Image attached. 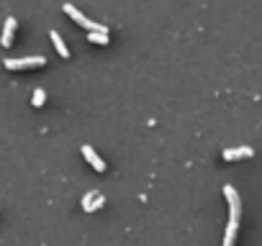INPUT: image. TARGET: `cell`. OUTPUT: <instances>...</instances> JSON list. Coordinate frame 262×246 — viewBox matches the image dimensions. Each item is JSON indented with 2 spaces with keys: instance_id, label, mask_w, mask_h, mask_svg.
Instances as JSON below:
<instances>
[{
  "instance_id": "cell-9",
  "label": "cell",
  "mask_w": 262,
  "mask_h": 246,
  "mask_svg": "<svg viewBox=\"0 0 262 246\" xmlns=\"http://www.w3.org/2000/svg\"><path fill=\"white\" fill-rule=\"evenodd\" d=\"M44 100H47V93H44L41 87H36V90H34V98H31V105H34V108H41Z\"/></svg>"
},
{
  "instance_id": "cell-8",
  "label": "cell",
  "mask_w": 262,
  "mask_h": 246,
  "mask_svg": "<svg viewBox=\"0 0 262 246\" xmlns=\"http://www.w3.org/2000/svg\"><path fill=\"white\" fill-rule=\"evenodd\" d=\"M237 221H229L227 226V233H224V246H234V239H237Z\"/></svg>"
},
{
  "instance_id": "cell-6",
  "label": "cell",
  "mask_w": 262,
  "mask_h": 246,
  "mask_svg": "<svg viewBox=\"0 0 262 246\" xmlns=\"http://www.w3.org/2000/svg\"><path fill=\"white\" fill-rule=\"evenodd\" d=\"M13 33H16V18H5L3 33H0V44H3V47H11V44H13Z\"/></svg>"
},
{
  "instance_id": "cell-11",
  "label": "cell",
  "mask_w": 262,
  "mask_h": 246,
  "mask_svg": "<svg viewBox=\"0 0 262 246\" xmlns=\"http://www.w3.org/2000/svg\"><path fill=\"white\" fill-rule=\"evenodd\" d=\"M87 39L93 41V44H101V47H105V44H108V33H90Z\"/></svg>"
},
{
  "instance_id": "cell-2",
  "label": "cell",
  "mask_w": 262,
  "mask_h": 246,
  "mask_svg": "<svg viewBox=\"0 0 262 246\" xmlns=\"http://www.w3.org/2000/svg\"><path fill=\"white\" fill-rule=\"evenodd\" d=\"M47 59L44 57H23V59H5V69H36V67H44Z\"/></svg>"
},
{
  "instance_id": "cell-12",
  "label": "cell",
  "mask_w": 262,
  "mask_h": 246,
  "mask_svg": "<svg viewBox=\"0 0 262 246\" xmlns=\"http://www.w3.org/2000/svg\"><path fill=\"white\" fill-rule=\"evenodd\" d=\"M95 195H101V193H98V190H90V193H85V197H83V203H80V205H83V208H85V205H90Z\"/></svg>"
},
{
  "instance_id": "cell-3",
  "label": "cell",
  "mask_w": 262,
  "mask_h": 246,
  "mask_svg": "<svg viewBox=\"0 0 262 246\" xmlns=\"http://www.w3.org/2000/svg\"><path fill=\"white\" fill-rule=\"evenodd\" d=\"M224 197L229 200V221H237L239 223V215H242V200H239V193L234 190L231 185H224Z\"/></svg>"
},
{
  "instance_id": "cell-1",
  "label": "cell",
  "mask_w": 262,
  "mask_h": 246,
  "mask_svg": "<svg viewBox=\"0 0 262 246\" xmlns=\"http://www.w3.org/2000/svg\"><path fill=\"white\" fill-rule=\"evenodd\" d=\"M62 11H65L75 23H80L83 29H87L90 33H108V26H105V23H98V21H90V18H85L72 3H65V5H62Z\"/></svg>"
},
{
  "instance_id": "cell-4",
  "label": "cell",
  "mask_w": 262,
  "mask_h": 246,
  "mask_svg": "<svg viewBox=\"0 0 262 246\" xmlns=\"http://www.w3.org/2000/svg\"><path fill=\"white\" fill-rule=\"evenodd\" d=\"M83 157L90 162V167H93V169H98V172H103V169H105V162H103L101 157H98L95 149H93V147H87V144L83 147Z\"/></svg>"
},
{
  "instance_id": "cell-7",
  "label": "cell",
  "mask_w": 262,
  "mask_h": 246,
  "mask_svg": "<svg viewBox=\"0 0 262 246\" xmlns=\"http://www.w3.org/2000/svg\"><path fill=\"white\" fill-rule=\"evenodd\" d=\"M52 41H54V49H57L59 57H62V59H70V49L65 47V41H62L59 31H52Z\"/></svg>"
},
{
  "instance_id": "cell-5",
  "label": "cell",
  "mask_w": 262,
  "mask_h": 246,
  "mask_svg": "<svg viewBox=\"0 0 262 246\" xmlns=\"http://www.w3.org/2000/svg\"><path fill=\"white\" fill-rule=\"evenodd\" d=\"M255 149L252 147H237V149H224V159L227 162H234V159H245V157H252Z\"/></svg>"
},
{
  "instance_id": "cell-10",
  "label": "cell",
  "mask_w": 262,
  "mask_h": 246,
  "mask_svg": "<svg viewBox=\"0 0 262 246\" xmlns=\"http://www.w3.org/2000/svg\"><path fill=\"white\" fill-rule=\"evenodd\" d=\"M103 203H105V197H103V195H95V197H93V203L85 205L83 211H85V213H95V211H98V208H101Z\"/></svg>"
}]
</instances>
